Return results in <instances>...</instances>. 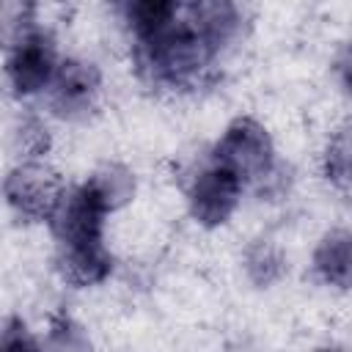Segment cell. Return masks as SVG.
I'll list each match as a JSON object with an SVG mask.
<instances>
[{"label": "cell", "instance_id": "cell-1", "mask_svg": "<svg viewBox=\"0 0 352 352\" xmlns=\"http://www.w3.org/2000/svg\"><path fill=\"white\" fill-rule=\"evenodd\" d=\"M212 160L228 168L242 182H261L272 176L275 168V148L267 129L256 118H236L226 126L223 138L214 146Z\"/></svg>", "mask_w": 352, "mask_h": 352}, {"label": "cell", "instance_id": "cell-2", "mask_svg": "<svg viewBox=\"0 0 352 352\" xmlns=\"http://www.w3.org/2000/svg\"><path fill=\"white\" fill-rule=\"evenodd\" d=\"M58 55L55 44L41 30H28L19 38L8 41V58H6V77L14 94L28 96L41 88H50L55 72H58Z\"/></svg>", "mask_w": 352, "mask_h": 352}, {"label": "cell", "instance_id": "cell-3", "mask_svg": "<svg viewBox=\"0 0 352 352\" xmlns=\"http://www.w3.org/2000/svg\"><path fill=\"white\" fill-rule=\"evenodd\" d=\"M66 187L38 160H25L6 176V198L14 212L28 220H50Z\"/></svg>", "mask_w": 352, "mask_h": 352}, {"label": "cell", "instance_id": "cell-4", "mask_svg": "<svg viewBox=\"0 0 352 352\" xmlns=\"http://www.w3.org/2000/svg\"><path fill=\"white\" fill-rule=\"evenodd\" d=\"M104 209L91 198V192L80 184L63 192L58 201L52 217L47 220L52 228V236L58 242V250H74V248H96L102 245V226H104Z\"/></svg>", "mask_w": 352, "mask_h": 352}, {"label": "cell", "instance_id": "cell-5", "mask_svg": "<svg viewBox=\"0 0 352 352\" xmlns=\"http://www.w3.org/2000/svg\"><path fill=\"white\" fill-rule=\"evenodd\" d=\"M242 187H245V182L239 176H234L228 168H223L212 160V165L204 168L192 179V187H190L192 217L206 228L226 223L239 204Z\"/></svg>", "mask_w": 352, "mask_h": 352}, {"label": "cell", "instance_id": "cell-6", "mask_svg": "<svg viewBox=\"0 0 352 352\" xmlns=\"http://www.w3.org/2000/svg\"><path fill=\"white\" fill-rule=\"evenodd\" d=\"M99 91V72L85 60H60L50 82V102L60 116L85 113Z\"/></svg>", "mask_w": 352, "mask_h": 352}, {"label": "cell", "instance_id": "cell-7", "mask_svg": "<svg viewBox=\"0 0 352 352\" xmlns=\"http://www.w3.org/2000/svg\"><path fill=\"white\" fill-rule=\"evenodd\" d=\"M187 14L204 38L220 52L242 28V11L236 0H187Z\"/></svg>", "mask_w": 352, "mask_h": 352}, {"label": "cell", "instance_id": "cell-8", "mask_svg": "<svg viewBox=\"0 0 352 352\" xmlns=\"http://www.w3.org/2000/svg\"><path fill=\"white\" fill-rule=\"evenodd\" d=\"M314 267L330 286L349 289L352 286V231L346 228L327 231L316 245Z\"/></svg>", "mask_w": 352, "mask_h": 352}, {"label": "cell", "instance_id": "cell-9", "mask_svg": "<svg viewBox=\"0 0 352 352\" xmlns=\"http://www.w3.org/2000/svg\"><path fill=\"white\" fill-rule=\"evenodd\" d=\"M124 19L135 33L138 44L160 36L179 14L182 0H121Z\"/></svg>", "mask_w": 352, "mask_h": 352}, {"label": "cell", "instance_id": "cell-10", "mask_svg": "<svg viewBox=\"0 0 352 352\" xmlns=\"http://www.w3.org/2000/svg\"><path fill=\"white\" fill-rule=\"evenodd\" d=\"M58 267L63 278L74 286H94L102 283L110 275V253L104 245L96 248H74V250H58Z\"/></svg>", "mask_w": 352, "mask_h": 352}, {"label": "cell", "instance_id": "cell-11", "mask_svg": "<svg viewBox=\"0 0 352 352\" xmlns=\"http://www.w3.org/2000/svg\"><path fill=\"white\" fill-rule=\"evenodd\" d=\"M91 198L104 209V212H116L118 206H124L132 192H135V176L129 168L107 162L99 170H94V176H88V182L82 184Z\"/></svg>", "mask_w": 352, "mask_h": 352}, {"label": "cell", "instance_id": "cell-12", "mask_svg": "<svg viewBox=\"0 0 352 352\" xmlns=\"http://www.w3.org/2000/svg\"><path fill=\"white\" fill-rule=\"evenodd\" d=\"M324 176L341 190L352 187V124L330 135L324 148Z\"/></svg>", "mask_w": 352, "mask_h": 352}, {"label": "cell", "instance_id": "cell-13", "mask_svg": "<svg viewBox=\"0 0 352 352\" xmlns=\"http://www.w3.org/2000/svg\"><path fill=\"white\" fill-rule=\"evenodd\" d=\"M248 275L258 283V286H267V283H272L278 275H280V270H283V258H280V253H278V248L275 245H270V242H256L250 250H248Z\"/></svg>", "mask_w": 352, "mask_h": 352}, {"label": "cell", "instance_id": "cell-14", "mask_svg": "<svg viewBox=\"0 0 352 352\" xmlns=\"http://www.w3.org/2000/svg\"><path fill=\"white\" fill-rule=\"evenodd\" d=\"M16 138H19V151L25 160H38L50 146L47 126L38 118H25L16 129Z\"/></svg>", "mask_w": 352, "mask_h": 352}, {"label": "cell", "instance_id": "cell-15", "mask_svg": "<svg viewBox=\"0 0 352 352\" xmlns=\"http://www.w3.org/2000/svg\"><path fill=\"white\" fill-rule=\"evenodd\" d=\"M22 344H33V338L25 333L22 319H8L3 330V346H22Z\"/></svg>", "mask_w": 352, "mask_h": 352}, {"label": "cell", "instance_id": "cell-16", "mask_svg": "<svg viewBox=\"0 0 352 352\" xmlns=\"http://www.w3.org/2000/svg\"><path fill=\"white\" fill-rule=\"evenodd\" d=\"M336 72H338V80L344 82L346 91H352V41H346L336 58Z\"/></svg>", "mask_w": 352, "mask_h": 352}]
</instances>
